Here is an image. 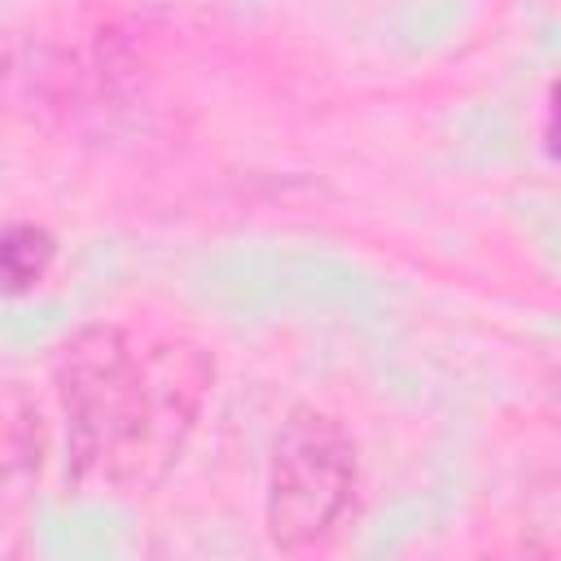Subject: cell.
Instances as JSON below:
<instances>
[{
    "mask_svg": "<svg viewBox=\"0 0 561 561\" xmlns=\"http://www.w3.org/2000/svg\"><path fill=\"white\" fill-rule=\"evenodd\" d=\"M202 346L127 324H88L57 355L66 473L79 491L136 495L162 482L210 390Z\"/></svg>",
    "mask_w": 561,
    "mask_h": 561,
    "instance_id": "1",
    "label": "cell"
},
{
    "mask_svg": "<svg viewBox=\"0 0 561 561\" xmlns=\"http://www.w3.org/2000/svg\"><path fill=\"white\" fill-rule=\"evenodd\" d=\"M57 259V241L39 224H4L0 228V294H22L48 276Z\"/></svg>",
    "mask_w": 561,
    "mask_h": 561,
    "instance_id": "3",
    "label": "cell"
},
{
    "mask_svg": "<svg viewBox=\"0 0 561 561\" xmlns=\"http://www.w3.org/2000/svg\"><path fill=\"white\" fill-rule=\"evenodd\" d=\"M26 460H31L26 416H4V421H0V517H4L9 486H18V478H22Z\"/></svg>",
    "mask_w": 561,
    "mask_h": 561,
    "instance_id": "4",
    "label": "cell"
},
{
    "mask_svg": "<svg viewBox=\"0 0 561 561\" xmlns=\"http://www.w3.org/2000/svg\"><path fill=\"white\" fill-rule=\"evenodd\" d=\"M359 495V451L329 412L298 408L280 425L267 465V535L280 552H307L337 535Z\"/></svg>",
    "mask_w": 561,
    "mask_h": 561,
    "instance_id": "2",
    "label": "cell"
}]
</instances>
